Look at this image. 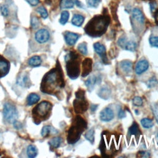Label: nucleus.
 Masks as SVG:
<instances>
[{
    "instance_id": "nucleus-1",
    "label": "nucleus",
    "mask_w": 158,
    "mask_h": 158,
    "mask_svg": "<svg viewBox=\"0 0 158 158\" xmlns=\"http://www.w3.org/2000/svg\"><path fill=\"white\" fill-rule=\"evenodd\" d=\"M64 86L63 72L60 64L57 62L56 67L51 69L43 77L40 89L44 93L57 96Z\"/></svg>"
},
{
    "instance_id": "nucleus-2",
    "label": "nucleus",
    "mask_w": 158,
    "mask_h": 158,
    "mask_svg": "<svg viewBox=\"0 0 158 158\" xmlns=\"http://www.w3.org/2000/svg\"><path fill=\"white\" fill-rule=\"evenodd\" d=\"M109 23V15L106 14L95 15L88 22L84 30L88 35L92 37H99L105 33Z\"/></svg>"
},
{
    "instance_id": "nucleus-3",
    "label": "nucleus",
    "mask_w": 158,
    "mask_h": 158,
    "mask_svg": "<svg viewBox=\"0 0 158 158\" xmlns=\"http://www.w3.org/2000/svg\"><path fill=\"white\" fill-rule=\"evenodd\" d=\"M87 128V123L81 116L77 115L73 119L67 134V142L69 144H73L80 138L81 135Z\"/></svg>"
},
{
    "instance_id": "nucleus-4",
    "label": "nucleus",
    "mask_w": 158,
    "mask_h": 158,
    "mask_svg": "<svg viewBox=\"0 0 158 158\" xmlns=\"http://www.w3.org/2000/svg\"><path fill=\"white\" fill-rule=\"evenodd\" d=\"M66 63V71L70 78L75 80L80 73L81 58L80 55L75 51H70L65 56Z\"/></svg>"
},
{
    "instance_id": "nucleus-5",
    "label": "nucleus",
    "mask_w": 158,
    "mask_h": 158,
    "mask_svg": "<svg viewBox=\"0 0 158 158\" xmlns=\"http://www.w3.org/2000/svg\"><path fill=\"white\" fill-rule=\"evenodd\" d=\"M99 149L103 156H112L118 149L117 139L108 131H104L102 134Z\"/></svg>"
},
{
    "instance_id": "nucleus-6",
    "label": "nucleus",
    "mask_w": 158,
    "mask_h": 158,
    "mask_svg": "<svg viewBox=\"0 0 158 158\" xmlns=\"http://www.w3.org/2000/svg\"><path fill=\"white\" fill-rule=\"evenodd\" d=\"M52 105L51 102L44 101L36 105L32 110V117L36 124L47 120L51 115Z\"/></svg>"
},
{
    "instance_id": "nucleus-7",
    "label": "nucleus",
    "mask_w": 158,
    "mask_h": 158,
    "mask_svg": "<svg viewBox=\"0 0 158 158\" xmlns=\"http://www.w3.org/2000/svg\"><path fill=\"white\" fill-rule=\"evenodd\" d=\"M75 96L76 99L73 102L74 111L77 114H83L87 110L88 107V102L85 98V91L80 88L75 92Z\"/></svg>"
},
{
    "instance_id": "nucleus-8",
    "label": "nucleus",
    "mask_w": 158,
    "mask_h": 158,
    "mask_svg": "<svg viewBox=\"0 0 158 158\" xmlns=\"http://www.w3.org/2000/svg\"><path fill=\"white\" fill-rule=\"evenodd\" d=\"M3 117L4 120L9 123H14L18 118V112L14 105L6 102L4 105Z\"/></svg>"
},
{
    "instance_id": "nucleus-9",
    "label": "nucleus",
    "mask_w": 158,
    "mask_h": 158,
    "mask_svg": "<svg viewBox=\"0 0 158 158\" xmlns=\"http://www.w3.org/2000/svg\"><path fill=\"white\" fill-rule=\"evenodd\" d=\"M93 47L95 52L102 59V62L106 64H108V59L106 56V49L105 46L99 43H96L94 44Z\"/></svg>"
},
{
    "instance_id": "nucleus-10",
    "label": "nucleus",
    "mask_w": 158,
    "mask_h": 158,
    "mask_svg": "<svg viewBox=\"0 0 158 158\" xmlns=\"http://www.w3.org/2000/svg\"><path fill=\"white\" fill-rule=\"evenodd\" d=\"M50 37V34L46 29H41L35 34V40L39 43L47 42Z\"/></svg>"
},
{
    "instance_id": "nucleus-11",
    "label": "nucleus",
    "mask_w": 158,
    "mask_h": 158,
    "mask_svg": "<svg viewBox=\"0 0 158 158\" xmlns=\"http://www.w3.org/2000/svg\"><path fill=\"white\" fill-rule=\"evenodd\" d=\"M93 60L91 58H86L82 62L81 77H85L88 75L92 71Z\"/></svg>"
},
{
    "instance_id": "nucleus-12",
    "label": "nucleus",
    "mask_w": 158,
    "mask_h": 158,
    "mask_svg": "<svg viewBox=\"0 0 158 158\" xmlns=\"http://www.w3.org/2000/svg\"><path fill=\"white\" fill-rule=\"evenodd\" d=\"M10 64L3 56L0 55V78L6 76L9 72Z\"/></svg>"
},
{
    "instance_id": "nucleus-13",
    "label": "nucleus",
    "mask_w": 158,
    "mask_h": 158,
    "mask_svg": "<svg viewBox=\"0 0 158 158\" xmlns=\"http://www.w3.org/2000/svg\"><path fill=\"white\" fill-rule=\"evenodd\" d=\"M99 117L101 120L104 122H109L114 118V113L109 107H106L101 111Z\"/></svg>"
},
{
    "instance_id": "nucleus-14",
    "label": "nucleus",
    "mask_w": 158,
    "mask_h": 158,
    "mask_svg": "<svg viewBox=\"0 0 158 158\" xmlns=\"http://www.w3.org/2000/svg\"><path fill=\"white\" fill-rule=\"evenodd\" d=\"M78 38H79L78 35L73 32L67 31L64 35L65 41L66 43L69 46L74 45L75 43L77 41Z\"/></svg>"
},
{
    "instance_id": "nucleus-15",
    "label": "nucleus",
    "mask_w": 158,
    "mask_h": 158,
    "mask_svg": "<svg viewBox=\"0 0 158 158\" xmlns=\"http://www.w3.org/2000/svg\"><path fill=\"white\" fill-rule=\"evenodd\" d=\"M101 78L99 76L93 75L88 78L87 80L85 81V85L88 88L89 91H91L93 89L94 86L101 81Z\"/></svg>"
},
{
    "instance_id": "nucleus-16",
    "label": "nucleus",
    "mask_w": 158,
    "mask_h": 158,
    "mask_svg": "<svg viewBox=\"0 0 158 158\" xmlns=\"http://www.w3.org/2000/svg\"><path fill=\"white\" fill-rule=\"evenodd\" d=\"M148 67H149L148 62L145 59L141 60L138 61V62L136 65L135 72L138 75H141V73L146 71Z\"/></svg>"
},
{
    "instance_id": "nucleus-17",
    "label": "nucleus",
    "mask_w": 158,
    "mask_h": 158,
    "mask_svg": "<svg viewBox=\"0 0 158 158\" xmlns=\"http://www.w3.org/2000/svg\"><path fill=\"white\" fill-rule=\"evenodd\" d=\"M132 15L135 20H136L140 24H143L144 22V17L142 12L138 8H135L132 11Z\"/></svg>"
},
{
    "instance_id": "nucleus-18",
    "label": "nucleus",
    "mask_w": 158,
    "mask_h": 158,
    "mask_svg": "<svg viewBox=\"0 0 158 158\" xmlns=\"http://www.w3.org/2000/svg\"><path fill=\"white\" fill-rule=\"evenodd\" d=\"M98 94L101 98L103 99H108L110 95V89L108 86H103L99 89Z\"/></svg>"
},
{
    "instance_id": "nucleus-19",
    "label": "nucleus",
    "mask_w": 158,
    "mask_h": 158,
    "mask_svg": "<svg viewBox=\"0 0 158 158\" xmlns=\"http://www.w3.org/2000/svg\"><path fill=\"white\" fill-rule=\"evenodd\" d=\"M120 68L125 73H129L132 70L133 64L130 60H123L120 62Z\"/></svg>"
},
{
    "instance_id": "nucleus-20",
    "label": "nucleus",
    "mask_w": 158,
    "mask_h": 158,
    "mask_svg": "<svg viewBox=\"0 0 158 158\" xmlns=\"http://www.w3.org/2000/svg\"><path fill=\"white\" fill-rule=\"evenodd\" d=\"M128 133L130 136L134 135V136H138L140 135L141 132V131L139 128V126H138V125L137 124L136 122H133V123L131 126L128 129Z\"/></svg>"
},
{
    "instance_id": "nucleus-21",
    "label": "nucleus",
    "mask_w": 158,
    "mask_h": 158,
    "mask_svg": "<svg viewBox=\"0 0 158 158\" xmlns=\"http://www.w3.org/2000/svg\"><path fill=\"white\" fill-rule=\"evenodd\" d=\"M85 18L83 15L80 14H75L73 15L72 19V23L77 27H80L83 22H84Z\"/></svg>"
},
{
    "instance_id": "nucleus-22",
    "label": "nucleus",
    "mask_w": 158,
    "mask_h": 158,
    "mask_svg": "<svg viewBox=\"0 0 158 158\" xmlns=\"http://www.w3.org/2000/svg\"><path fill=\"white\" fill-rule=\"evenodd\" d=\"M40 100V96L35 93L29 94L27 98V103L28 106H31L38 102Z\"/></svg>"
},
{
    "instance_id": "nucleus-23",
    "label": "nucleus",
    "mask_w": 158,
    "mask_h": 158,
    "mask_svg": "<svg viewBox=\"0 0 158 158\" xmlns=\"http://www.w3.org/2000/svg\"><path fill=\"white\" fill-rule=\"evenodd\" d=\"M28 64L32 67H38L41 63V59L40 56H34L30 57L28 60Z\"/></svg>"
},
{
    "instance_id": "nucleus-24",
    "label": "nucleus",
    "mask_w": 158,
    "mask_h": 158,
    "mask_svg": "<svg viewBox=\"0 0 158 158\" xmlns=\"http://www.w3.org/2000/svg\"><path fill=\"white\" fill-rule=\"evenodd\" d=\"M61 142H62V139L60 138L55 137L49 141V144L50 145L51 148L56 149V148H57L59 147Z\"/></svg>"
},
{
    "instance_id": "nucleus-25",
    "label": "nucleus",
    "mask_w": 158,
    "mask_h": 158,
    "mask_svg": "<svg viewBox=\"0 0 158 158\" xmlns=\"http://www.w3.org/2000/svg\"><path fill=\"white\" fill-rule=\"evenodd\" d=\"M60 6L61 9H70L73 7L74 2L73 0H61Z\"/></svg>"
},
{
    "instance_id": "nucleus-26",
    "label": "nucleus",
    "mask_w": 158,
    "mask_h": 158,
    "mask_svg": "<svg viewBox=\"0 0 158 158\" xmlns=\"http://www.w3.org/2000/svg\"><path fill=\"white\" fill-rule=\"evenodd\" d=\"M38 151L36 148L33 145H30L27 148V155L29 157L33 158L36 156Z\"/></svg>"
},
{
    "instance_id": "nucleus-27",
    "label": "nucleus",
    "mask_w": 158,
    "mask_h": 158,
    "mask_svg": "<svg viewBox=\"0 0 158 158\" xmlns=\"http://www.w3.org/2000/svg\"><path fill=\"white\" fill-rule=\"evenodd\" d=\"M123 48L125 50L130 51L131 52H133L136 50V43L133 41H129L125 43Z\"/></svg>"
},
{
    "instance_id": "nucleus-28",
    "label": "nucleus",
    "mask_w": 158,
    "mask_h": 158,
    "mask_svg": "<svg viewBox=\"0 0 158 158\" xmlns=\"http://www.w3.org/2000/svg\"><path fill=\"white\" fill-rule=\"evenodd\" d=\"M85 137L91 144H93L94 142V129L91 128V129L89 130L85 133Z\"/></svg>"
},
{
    "instance_id": "nucleus-29",
    "label": "nucleus",
    "mask_w": 158,
    "mask_h": 158,
    "mask_svg": "<svg viewBox=\"0 0 158 158\" xmlns=\"http://www.w3.org/2000/svg\"><path fill=\"white\" fill-rule=\"evenodd\" d=\"M141 124L144 128H150L154 125L152 120L148 118H143L141 120Z\"/></svg>"
},
{
    "instance_id": "nucleus-30",
    "label": "nucleus",
    "mask_w": 158,
    "mask_h": 158,
    "mask_svg": "<svg viewBox=\"0 0 158 158\" xmlns=\"http://www.w3.org/2000/svg\"><path fill=\"white\" fill-rule=\"evenodd\" d=\"M69 18V13L68 11L67 10H64L61 13V15H60V19L59 20V22L60 23V24L62 25H65Z\"/></svg>"
},
{
    "instance_id": "nucleus-31",
    "label": "nucleus",
    "mask_w": 158,
    "mask_h": 158,
    "mask_svg": "<svg viewBox=\"0 0 158 158\" xmlns=\"http://www.w3.org/2000/svg\"><path fill=\"white\" fill-rule=\"evenodd\" d=\"M56 131V130H54L53 128H52L51 126L46 125V126H44L43 128L41 133L42 136L46 137V136H48L50 134V133H51L52 131Z\"/></svg>"
},
{
    "instance_id": "nucleus-32",
    "label": "nucleus",
    "mask_w": 158,
    "mask_h": 158,
    "mask_svg": "<svg viewBox=\"0 0 158 158\" xmlns=\"http://www.w3.org/2000/svg\"><path fill=\"white\" fill-rule=\"evenodd\" d=\"M78 50L84 56L88 54V49H87V45L86 43H82L78 44Z\"/></svg>"
},
{
    "instance_id": "nucleus-33",
    "label": "nucleus",
    "mask_w": 158,
    "mask_h": 158,
    "mask_svg": "<svg viewBox=\"0 0 158 158\" xmlns=\"http://www.w3.org/2000/svg\"><path fill=\"white\" fill-rule=\"evenodd\" d=\"M36 11L41 15V17L43 19H46L48 16V12L46 9V8L43 6H40L36 9Z\"/></svg>"
},
{
    "instance_id": "nucleus-34",
    "label": "nucleus",
    "mask_w": 158,
    "mask_h": 158,
    "mask_svg": "<svg viewBox=\"0 0 158 158\" xmlns=\"http://www.w3.org/2000/svg\"><path fill=\"white\" fill-rule=\"evenodd\" d=\"M0 10L2 14V15L4 17H7L9 15V8L7 5L6 4H2L0 6Z\"/></svg>"
},
{
    "instance_id": "nucleus-35",
    "label": "nucleus",
    "mask_w": 158,
    "mask_h": 158,
    "mask_svg": "<svg viewBox=\"0 0 158 158\" xmlns=\"http://www.w3.org/2000/svg\"><path fill=\"white\" fill-rule=\"evenodd\" d=\"M149 43L152 46L158 48V36H151V37H150Z\"/></svg>"
},
{
    "instance_id": "nucleus-36",
    "label": "nucleus",
    "mask_w": 158,
    "mask_h": 158,
    "mask_svg": "<svg viewBox=\"0 0 158 158\" xmlns=\"http://www.w3.org/2000/svg\"><path fill=\"white\" fill-rule=\"evenodd\" d=\"M152 110L154 114V115L156 119V121L158 123V104H154L151 106Z\"/></svg>"
},
{
    "instance_id": "nucleus-37",
    "label": "nucleus",
    "mask_w": 158,
    "mask_h": 158,
    "mask_svg": "<svg viewBox=\"0 0 158 158\" xmlns=\"http://www.w3.org/2000/svg\"><path fill=\"white\" fill-rule=\"evenodd\" d=\"M40 22L36 17H33L31 19V26L33 28H36L38 27Z\"/></svg>"
},
{
    "instance_id": "nucleus-38",
    "label": "nucleus",
    "mask_w": 158,
    "mask_h": 158,
    "mask_svg": "<svg viewBox=\"0 0 158 158\" xmlns=\"http://www.w3.org/2000/svg\"><path fill=\"white\" fill-rule=\"evenodd\" d=\"M143 99L141 97L136 96L133 99V103L135 106H141L143 104Z\"/></svg>"
},
{
    "instance_id": "nucleus-39",
    "label": "nucleus",
    "mask_w": 158,
    "mask_h": 158,
    "mask_svg": "<svg viewBox=\"0 0 158 158\" xmlns=\"http://www.w3.org/2000/svg\"><path fill=\"white\" fill-rule=\"evenodd\" d=\"M157 83V81L156 77H153L151 78H150L148 82V88H152Z\"/></svg>"
},
{
    "instance_id": "nucleus-40",
    "label": "nucleus",
    "mask_w": 158,
    "mask_h": 158,
    "mask_svg": "<svg viewBox=\"0 0 158 158\" xmlns=\"http://www.w3.org/2000/svg\"><path fill=\"white\" fill-rule=\"evenodd\" d=\"M101 0H88V4L89 6L93 7H96Z\"/></svg>"
},
{
    "instance_id": "nucleus-41",
    "label": "nucleus",
    "mask_w": 158,
    "mask_h": 158,
    "mask_svg": "<svg viewBox=\"0 0 158 158\" xmlns=\"http://www.w3.org/2000/svg\"><path fill=\"white\" fill-rule=\"evenodd\" d=\"M26 1L31 6H35L40 2V0H26Z\"/></svg>"
},
{
    "instance_id": "nucleus-42",
    "label": "nucleus",
    "mask_w": 158,
    "mask_h": 158,
    "mask_svg": "<svg viewBox=\"0 0 158 158\" xmlns=\"http://www.w3.org/2000/svg\"><path fill=\"white\" fill-rule=\"evenodd\" d=\"M118 117L119 118H125L126 117V114L124 110H123L122 109H120L118 112Z\"/></svg>"
},
{
    "instance_id": "nucleus-43",
    "label": "nucleus",
    "mask_w": 158,
    "mask_h": 158,
    "mask_svg": "<svg viewBox=\"0 0 158 158\" xmlns=\"http://www.w3.org/2000/svg\"><path fill=\"white\" fill-rule=\"evenodd\" d=\"M125 43H126V40H125V38H122L119 39V40H118V44H119L122 48H123V47H124V45H125Z\"/></svg>"
},
{
    "instance_id": "nucleus-44",
    "label": "nucleus",
    "mask_w": 158,
    "mask_h": 158,
    "mask_svg": "<svg viewBox=\"0 0 158 158\" xmlns=\"http://www.w3.org/2000/svg\"><path fill=\"white\" fill-rule=\"evenodd\" d=\"M154 20H155V23H156L157 25H158V9H157L155 11V13H154Z\"/></svg>"
},
{
    "instance_id": "nucleus-45",
    "label": "nucleus",
    "mask_w": 158,
    "mask_h": 158,
    "mask_svg": "<svg viewBox=\"0 0 158 158\" xmlns=\"http://www.w3.org/2000/svg\"><path fill=\"white\" fill-rule=\"evenodd\" d=\"M97 107H98V105H96V104H92L91 106V110L92 112H94L97 109Z\"/></svg>"
},
{
    "instance_id": "nucleus-46",
    "label": "nucleus",
    "mask_w": 158,
    "mask_h": 158,
    "mask_svg": "<svg viewBox=\"0 0 158 158\" xmlns=\"http://www.w3.org/2000/svg\"><path fill=\"white\" fill-rule=\"evenodd\" d=\"M150 5H151V10L152 12L154 10V9H155L156 4H155V3H151Z\"/></svg>"
}]
</instances>
